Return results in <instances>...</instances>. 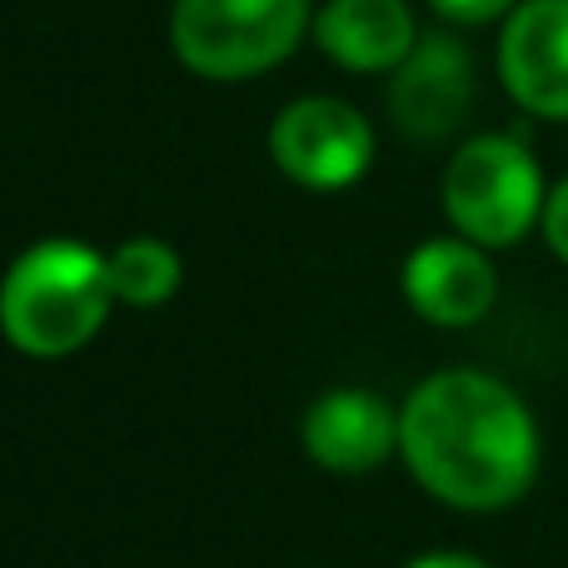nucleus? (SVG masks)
Segmentation results:
<instances>
[{"instance_id":"f257e3e1","label":"nucleus","mask_w":568,"mask_h":568,"mask_svg":"<svg viewBox=\"0 0 568 568\" xmlns=\"http://www.w3.org/2000/svg\"><path fill=\"white\" fill-rule=\"evenodd\" d=\"M399 454L439 504L494 514L539 479V424L519 389L484 369H439L404 399Z\"/></svg>"},{"instance_id":"f03ea898","label":"nucleus","mask_w":568,"mask_h":568,"mask_svg":"<svg viewBox=\"0 0 568 568\" xmlns=\"http://www.w3.org/2000/svg\"><path fill=\"white\" fill-rule=\"evenodd\" d=\"M110 304V255L85 240H40L0 280V334L30 359H65L105 329Z\"/></svg>"},{"instance_id":"7ed1b4c3","label":"nucleus","mask_w":568,"mask_h":568,"mask_svg":"<svg viewBox=\"0 0 568 568\" xmlns=\"http://www.w3.org/2000/svg\"><path fill=\"white\" fill-rule=\"evenodd\" d=\"M310 30V0H175L170 45L205 80H255L294 55Z\"/></svg>"},{"instance_id":"20e7f679","label":"nucleus","mask_w":568,"mask_h":568,"mask_svg":"<svg viewBox=\"0 0 568 568\" xmlns=\"http://www.w3.org/2000/svg\"><path fill=\"white\" fill-rule=\"evenodd\" d=\"M544 170L514 135H474L444 170V215L464 240L509 250L544 220Z\"/></svg>"},{"instance_id":"39448f33","label":"nucleus","mask_w":568,"mask_h":568,"mask_svg":"<svg viewBox=\"0 0 568 568\" xmlns=\"http://www.w3.org/2000/svg\"><path fill=\"white\" fill-rule=\"evenodd\" d=\"M270 155L304 190H349L374 165V130L334 95H304L270 125Z\"/></svg>"},{"instance_id":"423d86ee","label":"nucleus","mask_w":568,"mask_h":568,"mask_svg":"<svg viewBox=\"0 0 568 568\" xmlns=\"http://www.w3.org/2000/svg\"><path fill=\"white\" fill-rule=\"evenodd\" d=\"M474 105V55L459 36H419L414 50L389 70V115L419 145L454 135Z\"/></svg>"},{"instance_id":"0eeeda50","label":"nucleus","mask_w":568,"mask_h":568,"mask_svg":"<svg viewBox=\"0 0 568 568\" xmlns=\"http://www.w3.org/2000/svg\"><path fill=\"white\" fill-rule=\"evenodd\" d=\"M499 80L529 115L568 120V0H519L509 10Z\"/></svg>"},{"instance_id":"6e6552de","label":"nucleus","mask_w":568,"mask_h":568,"mask_svg":"<svg viewBox=\"0 0 568 568\" xmlns=\"http://www.w3.org/2000/svg\"><path fill=\"white\" fill-rule=\"evenodd\" d=\"M300 444L329 474H369L399 454V409L374 389H329L304 409Z\"/></svg>"},{"instance_id":"1a4fd4ad","label":"nucleus","mask_w":568,"mask_h":568,"mask_svg":"<svg viewBox=\"0 0 568 568\" xmlns=\"http://www.w3.org/2000/svg\"><path fill=\"white\" fill-rule=\"evenodd\" d=\"M404 300L419 320L439 329L479 324L499 300V270L489 265L484 245L474 240H424L404 260Z\"/></svg>"},{"instance_id":"9d476101","label":"nucleus","mask_w":568,"mask_h":568,"mask_svg":"<svg viewBox=\"0 0 568 568\" xmlns=\"http://www.w3.org/2000/svg\"><path fill=\"white\" fill-rule=\"evenodd\" d=\"M314 40L334 65L384 75L399 70V60L414 50L419 26L404 0H324L314 16Z\"/></svg>"},{"instance_id":"9b49d317","label":"nucleus","mask_w":568,"mask_h":568,"mask_svg":"<svg viewBox=\"0 0 568 568\" xmlns=\"http://www.w3.org/2000/svg\"><path fill=\"white\" fill-rule=\"evenodd\" d=\"M180 280H185V265H180L175 245H165L155 235L125 240L110 255V290H115V304H130V310H160V304H170Z\"/></svg>"},{"instance_id":"f8f14e48","label":"nucleus","mask_w":568,"mask_h":568,"mask_svg":"<svg viewBox=\"0 0 568 568\" xmlns=\"http://www.w3.org/2000/svg\"><path fill=\"white\" fill-rule=\"evenodd\" d=\"M544 240H549V250L568 265V180L549 190V200H544V220H539Z\"/></svg>"},{"instance_id":"ddd939ff","label":"nucleus","mask_w":568,"mask_h":568,"mask_svg":"<svg viewBox=\"0 0 568 568\" xmlns=\"http://www.w3.org/2000/svg\"><path fill=\"white\" fill-rule=\"evenodd\" d=\"M429 6L439 10L444 20H454V26H484V20L509 16L519 0H429Z\"/></svg>"},{"instance_id":"4468645a","label":"nucleus","mask_w":568,"mask_h":568,"mask_svg":"<svg viewBox=\"0 0 568 568\" xmlns=\"http://www.w3.org/2000/svg\"><path fill=\"white\" fill-rule=\"evenodd\" d=\"M404 568H489L484 559H474V554H419L414 564H404Z\"/></svg>"}]
</instances>
